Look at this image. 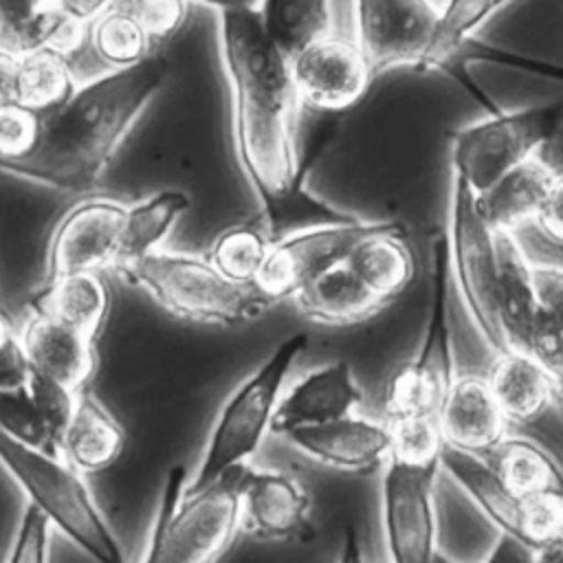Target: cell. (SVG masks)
<instances>
[{
    "label": "cell",
    "mask_w": 563,
    "mask_h": 563,
    "mask_svg": "<svg viewBox=\"0 0 563 563\" xmlns=\"http://www.w3.org/2000/svg\"><path fill=\"white\" fill-rule=\"evenodd\" d=\"M438 422L444 444L475 455H486L508 435L510 424L486 374L475 372H462L453 378L438 409Z\"/></svg>",
    "instance_id": "18"
},
{
    "label": "cell",
    "mask_w": 563,
    "mask_h": 563,
    "mask_svg": "<svg viewBox=\"0 0 563 563\" xmlns=\"http://www.w3.org/2000/svg\"><path fill=\"white\" fill-rule=\"evenodd\" d=\"M356 42L374 75L391 68L427 70L438 35L435 0H354Z\"/></svg>",
    "instance_id": "11"
},
{
    "label": "cell",
    "mask_w": 563,
    "mask_h": 563,
    "mask_svg": "<svg viewBox=\"0 0 563 563\" xmlns=\"http://www.w3.org/2000/svg\"><path fill=\"white\" fill-rule=\"evenodd\" d=\"M86 46L106 73L132 68L152 57L154 48L123 0L86 26Z\"/></svg>",
    "instance_id": "31"
},
{
    "label": "cell",
    "mask_w": 563,
    "mask_h": 563,
    "mask_svg": "<svg viewBox=\"0 0 563 563\" xmlns=\"http://www.w3.org/2000/svg\"><path fill=\"white\" fill-rule=\"evenodd\" d=\"M0 464L53 528L95 563H128L123 548L79 471L57 453L31 446L0 427Z\"/></svg>",
    "instance_id": "2"
},
{
    "label": "cell",
    "mask_w": 563,
    "mask_h": 563,
    "mask_svg": "<svg viewBox=\"0 0 563 563\" xmlns=\"http://www.w3.org/2000/svg\"><path fill=\"white\" fill-rule=\"evenodd\" d=\"M356 277L385 303L400 297L418 277V255L407 229L394 220H380L345 257Z\"/></svg>",
    "instance_id": "21"
},
{
    "label": "cell",
    "mask_w": 563,
    "mask_h": 563,
    "mask_svg": "<svg viewBox=\"0 0 563 563\" xmlns=\"http://www.w3.org/2000/svg\"><path fill=\"white\" fill-rule=\"evenodd\" d=\"M55 9L70 22L88 26L103 11H108L117 0H53Z\"/></svg>",
    "instance_id": "47"
},
{
    "label": "cell",
    "mask_w": 563,
    "mask_h": 563,
    "mask_svg": "<svg viewBox=\"0 0 563 563\" xmlns=\"http://www.w3.org/2000/svg\"><path fill=\"white\" fill-rule=\"evenodd\" d=\"M363 402V391L347 361H332L310 369L282 394L273 431L288 433L297 427L323 424L352 416Z\"/></svg>",
    "instance_id": "19"
},
{
    "label": "cell",
    "mask_w": 563,
    "mask_h": 563,
    "mask_svg": "<svg viewBox=\"0 0 563 563\" xmlns=\"http://www.w3.org/2000/svg\"><path fill=\"white\" fill-rule=\"evenodd\" d=\"M336 563H365L363 559V550H361V541L354 528L345 530V537L341 541V550L336 556Z\"/></svg>",
    "instance_id": "48"
},
{
    "label": "cell",
    "mask_w": 563,
    "mask_h": 563,
    "mask_svg": "<svg viewBox=\"0 0 563 563\" xmlns=\"http://www.w3.org/2000/svg\"><path fill=\"white\" fill-rule=\"evenodd\" d=\"M0 427L24 444L55 453L37 409L26 391V385L15 389H0Z\"/></svg>",
    "instance_id": "39"
},
{
    "label": "cell",
    "mask_w": 563,
    "mask_h": 563,
    "mask_svg": "<svg viewBox=\"0 0 563 563\" xmlns=\"http://www.w3.org/2000/svg\"><path fill=\"white\" fill-rule=\"evenodd\" d=\"M484 457L504 484L521 497L563 495V468L530 438L508 433Z\"/></svg>",
    "instance_id": "29"
},
{
    "label": "cell",
    "mask_w": 563,
    "mask_h": 563,
    "mask_svg": "<svg viewBox=\"0 0 563 563\" xmlns=\"http://www.w3.org/2000/svg\"><path fill=\"white\" fill-rule=\"evenodd\" d=\"M497 238V310L508 350L530 354L539 295L532 262L517 240V233L495 231Z\"/></svg>",
    "instance_id": "22"
},
{
    "label": "cell",
    "mask_w": 563,
    "mask_h": 563,
    "mask_svg": "<svg viewBox=\"0 0 563 563\" xmlns=\"http://www.w3.org/2000/svg\"><path fill=\"white\" fill-rule=\"evenodd\" d=\"M29 365L9 317L0 310V389H15L26 383Z\"/></svg>",
    "instance_id": "42"
},
{
    "label": "cell",
    "mask_w": 563,
    "mask_h": 563,
    "mask_svg": "<svg viewBox=\"0 0 563 563\" xmlns=\"http://www.w3.org/2000/svg\"><path fill=\"white\" fill-rule=\"evenodd\" d=\"M561 548H563V541H561Z\"/></svg>",
    "instance_id": "53"
},
{
    "label": "cell",
    "mask_w": 563,
    "mask_h": 563,
    "mask_svg": "<svg viewBox=\"0 0 563 563\" xmlns=\"http://www.w3.org/2000/svg\"><path fill=\"white\" fill-rule=\"evenodd\" d=\"M440 471L387 457L380 479V519L391 563H433L440 550L435 512Z\"/></svg>",
    "instance_id": "9"
},
{
    "label": "cell",
    "mask_w": 563,
    "mask_h": 563,
    "mask_svg": "<svg viewBox=\"0 0 563 563\" xmlns=\"http://www.w3.org/2000/svg\"><path fill=\"white\" fill-rule=\"evenodd\" d=\"M554 167L543 154L526 161L501 176L488 191L479 196V207L495 231L517 233L532 224L548 194Z\"/></svg>",
    "instance_id": "26"
},
{
    "label": "cell",
    "mask_w": 563,
    "mask_h": 563,
    "mask_svg": "<svg viewBox=\"0 0 563 563\" xmlns=\"http://www.w3.org/2000/svg\"><path fill=\"white\" fill-rule=\"evenodd\" d=\"M20 59H22L20 53L0 44V106L18 101Z\"/></svg>",
    "instance_id": "46"
},
{
    "label": "cell",
    "mask_w": 563,
    "mask_h": 563,
    "mask_svg": "<svg viewBox=\"0 0 563 563\" xmlns=\"http://www.w3.org/2000/svg\"><path fill=\"white\" fill-rule=\"evenodd\" d=\"M468 44H473V57L477 59H486V62H497V64H508V66H517L530 73H539V75H548V77H559L563 79V68L561 66H552L548 62H534V59H526L519 55H512L508 51H499L497 46H488V44H479L475 40H471Z\"/></svg>",
    "instance_id": "44"
},
{
    "label": "cell",
    "mask_w": 563,
    "mask_h": 563,
    "mask_svg": "<svg viewBox=\"0 0 563 563\" xmlns=\"http://www.w3.org/2000/svg\"><path fill=\"white\" fill-rule=\"evenodd\" d=\"M376 227L378 222L350 218L286 233L273 242L264 268L253 286L266 303L292 299L317 275L339 262H345L350 251Z\"/></svg>",
    "instance_id": "12"
},
{
    "label": "cell",
    "mask_w": 563,
    "mask_h": 563,
    "mask_svg": "<svg viewBox=\"0 0 563 563\" xmlns=\"http://www.w3.org/2000/svg\"><path fill=\"white\" fill-rule=\"evenodd\" d=\"M242 512L253 534L268 541H308L312 537L310 497L288 473L244 466Z\"/></svg>",
    "instance_id": "16"
},
{
    "label": "cell",
    "mask_w": 563,
    "mask_h": 563,
    "mask_svg": "<svg viewBox=\"0 0 563 563\" xmlns=\"http://www.w3.org/2000/svg\"><path fill=\"white\" fill-rule=\"evenodd\" d=\"M532 224L548 242L563 246V169H554L548 194Z\"/></svg>",
    "instance_id": "43"
},
{
    "label": "cell",
    "mask_w": 563,
    "mask_h": 563,
    "mask_svg": "<svg viewBox=\"0 0 563 563\" xmlns=\"http://www.w3.org/2000/svg\"><path fill=\"white\" fill-rule=\"evenodd\" d=\"M271 246L273 240L262 220L240 222L216 235L209 262L231 282L253 286L264 268Z\"/></svg>",
    "instance_id": "35"
},
{
    "label": "cell",
    "mask_w": 563,
    "mask_h": 563,
    "mask_svg": "<svg viewBox=\"0 0 563 563\" xmlns=\"http://www.w3.org/2000/svg\"><path fill=\"white\" fill-rule=\"evenodd\" d=\"M0 44L20 55L48 46L75 62L86 46V26L66 20L53 0H0Z\"/></svg>",
    "instance_id": "23"
},
{
    "label": "cell",
    "mask_w": 563,
    "mask_h": 563,
    "mask_svg": "<svg viewBox=\"0 0 563 563\" xmlns=\"http://www.w3.org/2000/svg\"><path fill=\"white\" fill-rule=\"evenodd\" d=\"M561 128L563 101L532 103L515 110L493 108L486 117L451 134V176L482 196L501 176L543 154Z\"/></svg>",
    "instance_id": "6"
},
{
    "label": "cell",
    "mask_w": 563,
    "mask_h": 563,
    "mask_svg": "<svg viewBox=\"0 0 563 563\" xmlns=\"http://www.w3.org/2000/svg\"><path fill=\"white\" fill-rule=\"evenodd\" d=\"M152 46L172 40L187 22L189 0H123Z\"/></svg>",
    "instance_id": "40"
},
{
    "label": "cell",
    "mask_w": 563,
    "mask_h": 563,
    "mask_svg": "<svg viewBox=\"0 0 563 563\" xmlns=\"http://www.w3.org/2000/svg\"><path fill=\"white\" fill-rule=\"evenodd\" d=\"M290 77L301 106L343 112L367 95L376 75L356 37L328 33L290 57Z\"/></svg>",
    "instance_id": "13"
},
{
    "label": "cell",
    "mask_w": 563,
    "mask_h": 563,
    "mask_svg": "<svg viewBox=\"0 0 563 563\" xmlns=\"http://www.w3.org/2000/svg\"><path fill=\"white\" fill-rule=\"evenodd\" d=\"M534 563H563V548H554L550 552H543V554H537Z\"/></svg>",
    "instance_id": "50"
},
{
    "label": "cell",
    "mask_w": 563,
    "mask_h": 563,
    "mask_svg": "<svg viewBox=\"0 0 563 563\" xmlns=\"http://www.w3.org/2000/svg\"><path fill=\"white\" fill-rule=\"evenodd\" d=\"M534 559H537V554L530 552L523 543H519L517 539H512L508 534H499L495 539V545L490 548V552L486 554V559L482 563H534ZM433 563H457V561H453L449 554L438 550Z\"/></svg>",
    "instance_id": "45"
},
{
    "label": "cell",
    "mask_w": 563,
    "mask_h": 563,
    "mask_svg": "<svg viewBox=\"0 0 563 563\" xmlns=\"http://www.w3.org/2000/svg\"><path fill=\"white\" fill-rule=\"evenodd\" d=\"M24 385H26V391H29V396L37 409V416L48 433L53 451L59 453L66 429L75 416L77 391H73L70 387H66V385L57 383L55 378L44 376L35 369H29Z\"/></svg>",
    "instance_id": "38"
},
{
    "label": "cell",
    "mask_w": 563,
    "mask_h": 563,
    "mask_svg": "<svg viewBox=\"0 0 563 563\" xmlns=\"http://www.w3.org/2000/svg\"><path fill=\"white\" fill-rule=\"evenodd\" d=\"M449 246L446 235L438 233L431 244V303L422 341L411 361L398 367L385 387V418L398 420L407 416L433 413L457 376L449 325Z\"/></svg>",
    "instance_id": "8"
},
{
    "label": "cell",
    "mask_w": 563,
    "mask_h": 563,
    "mask_svg": "<svg viewBox=\"0 0 563 563\" xmlns=\"http://www.w3.org/2000/svg\"><path fill=\"white\" fill-rule=\"evenodd\" d=\"M284 435L303 455L341 471H369L385 464L391 453L387 420L356 413L323 424L297 427Z\"/></svg>",
    "instance_id": "17"
},
{
    "label": "cell",
    "mask_w": 563,
    "mask_h": 563,
    "mask_svg": "<svg viewBox=\"0 0 563 563\" xmlns=\"http://www.w3.org/2000/svg\"><path fill=\"white\" fill-rule=\"evenodd\" d=\"M220 51L231 95L299 110L290 59L266 33L257 9L220 11Z\"/></svg>",
    "instance_id": "10"
},
{
    "label": "cell",
    "mask_w": 563,
    "mask_h": 563,
    "mask_svg": "<svg viewBox=\"0 0 563 563\" xmlns=\"http://www.w3.org/2000/svg\"><path fill=\"white\" fill-rule=\"evenodd\" d=\"M202 4H209L218 11H229V9H257L262 0H196Z\"/></svg>",
    "instance_id": "49"
},
{
    "label": "cell",
    "mask_w": 563,
    "mask_h": 563,
    "mask_svg": "<svg viewBox=\"0 0 563 563\" xmlns=\"http://www.w3.org/2000/svg\"><path fill=\"white\" fill-rule=\"evenodd\" d=\"M440 468L457 488L486 515V519L499 528V534H508L523 543L528 550L534 543L539 499L521 497L512 493L484 455L466 453L449 444L442 446ZM532 552V550H530Z\"/></svg>",
    "instance_id": "15"
},
{
    "label": "cell",
    "mask_w": 563,
    "mask_h": 563,
    "mask_svg": "<svg viewBox=\"0 0 563 563\" xmlns=\"http://www.w3.org/2000/svg\"><path fill=\"white\" fill-rule=\"evenodd\" d=\"M532 275L541 308L530 354L537 356L550 374H559L563 372V266L532 262Z\"/></svg>",
    "instance_id": "34"
},
{
    "label": "cell",
    "mask_w": 563,
    "mask_h": 563,
    "mask_svg": "<svg viewBox=\"0 0 563 563\" xmlns=\"http://www.w3.org/2000/svg\"><path fill=\"white\" fill-rule=\"evenodd\" d=\"M552 376H554V396H556V400L563 405V372L552 374Z\"/></svg>",
    "instance_id": "51"
},
{
    "label": "cell",
    "mask_w": 563,
    "mask_h": 563,
    "mask_svg": "<svg viewBox=\"0 0 563 563\" xmlns=\"http://www.w3.org/2000/svg\"><path fill=\"white\" fill-rule=\"evenodd\" d=\"M510 2L512 0H446L440 4V24L427 70L446 66L475 40V33Z\"/></svg>",
    "instance_id": "36"
},
{
    "label": "cell",
    "mask_w": 563,
    "mask_h": 563,
    "mask_svg": "<svg viewBox=\"0 0 563 563\" xmlns=\"http://www.w3.org/2000/svg\"><path fill=\"white\" fill-rule=\"evenodd\" d=\"M123 444V429L103 405L88 394H77L75 416L62 440L59 455L79 473H99L121 457Z\"/></svg>",
    "instance_id": "27"
},
{
    "label": "cell",
    "mask_w": 563,
    "mask_h": 563,
    "mask_svg": "<svg viewBox=\"0 0 563 563\" xmlns=\"http://www.w3.org/2000/svg\"><path fill=\"white\" fill-rule=\"evenodd\" d=\"M308 345L303 332L290 334L253 369L224 400L216 424L209 433L200 466L187 482L185 493H198L229 471L246 466L257 453L284 394V383Z\"/></svg>",
    "instance_id": "3"
},
{
    "label": "cell",
    "mask_w": 563,
    "mask_h": 563,
    "mask_svg": "<svg viewBox=\"0 0 563 563\" xmlns=\"http://www.w3.org/2000/svg\"><path fill=\"white\" fill-rule=\"evenodd\" d=\"M449 266L462 303L486 345L501 354L508 350L497 310V238L486 220L479 196L451 176L449 191Z\"/></svg>",
    "instance_id": "7"
},
{
    "label": "cell",
    "mask_w": 563,
    "mask_h": 563,
    "mask_svg": "<svg viewBox=\"0 0 563 563\" xmlns=\"http://www.w3.org/2000/svg\"><path fill=\"white\" fill-rule=\"evenodd\" d=\"M119 275L187 321L238 325L268 306L255 286L231 282L209 260L187 253L158 249L119 268Z\"/></svg>",
    "instance_id": "5"
},
{
    "label": "cell",
    "mask_w": 563,
    "mask_h": 563,
    "mask_svg": "<svg viewBox=\"0 0 563 563\" xmlns=\"http://www.w3.org/2000/svg\"><path fill=\"white\" fill-rule=\"evenodd\" d=\"M167 75V59L152 55L132 68L84 81L62 108L44 114L33 152L0 161V172L62 191L95 187Z\"/></svg>",
    "instance_id": "1"
},
{
    "label": "cell",
    "mask_w": 563,
    "mask_h": 563,
    "mask_svg": "<svg viewBox=\"0 0 563 563\" xmlns=\"http://www.w3.org/2000/svg\"><path fill=\"white\" fill-rule=\"evenodd\" d=\"M257 13L288 59L332 33V0H262Z\"/></svg>",
    "instance_id": "33"
},
{
    "label": "cell",
    "mask_w": 563,
    "mask_h": 563,
    "mask_svg": "<svg viewBox=\"0 0 563 563\" xmlns=\"http://www.w3.org/2000/svg\"><path fill=\"white\" fill-rule=\"evenodd\" d=\"M48 537H51L48 519L37 508L26 506L20 517V523L4 563H48Z\"/></svg>",
    "instance_id": "41"
},
{
    "label": "cell",
    "mask_w": 563,
    "mask_h": 563,
    "mask_svg": "<svg viewBox=\"0 0 563 563\" xmlns=\"http://www.w3.org/2000/svg\"><path fill=\"white\" fill-rule=\"evenodd\" d=\"M486 378L508 422H532L556 400L554 376L528 352L506 350L495 354Z\"/></svg>",
    "instance_id": "24"
},
{
    "label": "cell",
    "mask_w": 563,
    "mask_h": 563,
    "mask_svg": "<svg viewBox=\"0 0 563 563\" xmlns=\"http://www.w3.org/2000/svg\"><path fill=\"white\" fill-rule=\"evenodd\" d=\"M244 466L229 471L198 493H185L187 471L167 473L147 543L158 563H218L229 550L242 517Z\"/></svg>",
    "instance_id": "4"
},
{
    "label": "cell",
    "mask_w": 563,
    "mask_h": 563,
    "mask_svg": "<svg viewBox=\"0 0 563 563\" xmlns=\"http://www.w3.org/2000/svg\"><path fill=\"white\" fill-rule=\"evenodd\" d=\"M125 211V205L108 198H88L70 207L53 231L44 284L66 275L114 268Z\"/></svg>",
    "instance_id": "14"
},
{
    "label": "cell",
    "mask_w": 563,
    "mask_h": 563,
    "mask_svg": "<svg viewBox=\"0 0 563 563\" xmlns=\"http://www.w3.org/2000/svg\"><path fill=\"white\" fill-rule=\"evenodd\" d=\"M141 563H158V556H156V550L147 543L145 545V554H143V559H141Z\"/></svg>",
    "instance_id": "52"
},
{
    "label": "cell",
    "mask_w": 563,
    "mask_h": 563,
    "mask_svg": "<svg viewBox=\"0 0 563 563\" xmlns=\"http://www.w3.org/2000/svg\"><path fill=\"white\" fill-rule=\"evenodd\" d=\"M73 62L57 48H35L22 53L18 103L48 114L62 108L79 88Z\"/></svg>",
    "instance_id": "32"
},
{
    "label": "cell",
    "mask_w": 563,
    "mask_h": 563,
    "mask_svg": "<svg viewBox=\"0 0 563 563\" xmlns=\"http://www.w3.org/2000/svg\"><path fill=\"white\" fill-rule=\"evenodd\" d=\"M391 431V453L389 457L402 460L413 466L440 468V453L444 446L438 416H407L398 420H387Z\"/></svg>",
    "instance_id": "37"
},
{
    "label": "cell",
    "mask_w": 563,
    "mask_h": 563,
    "mask_svg": "<svg viewBox=\"0 0 563 563\" xmlns=\"http://www.w3.org/2000/svg\"><path fill=\"white\" fill-rule=\"evenodd\" d=\"M187 207L189 198L176 189L158 191L128 207L114 268L119 271L141 260L143 255L158 251V246L169 235L176 220L187 211Z\"/></svg>",
    "instance_id": "30"
},
{
    "label": "cell",
    "mask_w": 563,
    "mask_h": 563,
    "mask_svg": "<svg viewBox=\"0 0 563 563\" xmlns=\"http://www.w3.org/2000/svg\"><path fill=\"white\" fill-rule=\"evenodd\" d=\"M29 369L79 391L97 367L95 336L33 310L18 334Z\"/></svg>",
    "instance_id": "20"
},
{
    "label": "cell",
    "mask_w": 563,
    "mask_h": 563,
    "mask_svg": "<svg viewBox=\"0 0 563 563\" xmlns=\"http://www.w3.org/2000/svg\"><path fill=\"white\" fill-rule=\"evenodd\" d=\"M31 308L97 339L110 308V290L99 273L66 275L46 282Z\"/></svg>",
    "instance_id": "28"
},
{
    "label": "cell",
    "mask_w": 563,
    "mask_h": 563,
    "mask_svg": "<svg viewBox=\"0 0 563 563\" xmlns=\"http://www.w3.org/2000/svg\"><path fill=\"white\" fill-rule=\"evenodd\" d=\"M292 299L310 321L323 325H352L387 306L356 277L347 262L317 275Z\"/></svg>",
    "instance_id": "25"
}]
</instances>
